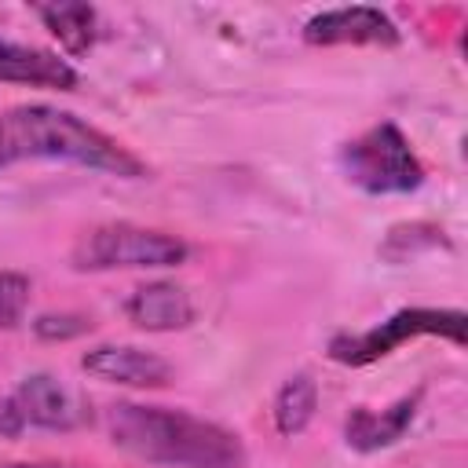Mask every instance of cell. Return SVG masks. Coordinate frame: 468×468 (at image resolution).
Wrapping results in <instances>:
<instances>
[{
  "label": "cell",
  "instance_id": "8992f818",
  "mask_svg": "<svg viewBox=\"0 0 468 468\" xmlns=\"http://www.w3.org/2000/svg\"><path fill=\"white\" fill-rule=\"evenodd\" d=\"M303 40L311 48H395L402 40V29L391 22L388 11L355 4L311 15L303 22Z\"/></svg>",
  "mask_w": 468,
  "mask_h": 468
},
{
  "label": "cell",
  "instance_id": "3957f363",
  "mask_svg": "<svg viewBox=\"0 0 468 468\" xmlns=\"http://www.w3.org/2000/svg\"><path fill=\"white\" fill-rule=\"evenodd\" d=\"M190 245L179 234L139 223H99L84 230L69 252L77 271H161L186 263Z\"/></svg>",
  "mask_w": 468,
  "mask_h": 468
},
{
  "label": "cell",
  "instance_id": "ac0fdd59",
  "mask_svg": "<svg viewBox=\"0 0 468 468\" xmlns=\"http://www.w3.org/2000/svg\"><path fill=\"white\" fill-rule=\"evenodd\" d=\"M0 468H84V464H62V461H7Z\"/></svg>",
  "mask_w": 468,
  "mask_h": 468
},
{
  "label": "cell",
  "instance_id": "e0dca14e",
  "mask_svg": "<svg viewBox=\"0 0 468 468\" xmlns=\"http://www.w3.org/2000/svg\"><path fill=\"white\" fill-rule=\"evenodd\" d=\"M26 431V420L22 413L15 410L11 395H0V439H18Z\"/></svg>",
  "mask_w": 468,
  "mask_h": 468
},
{
  "label": "cell",
  "instance_id": "7a4b0ae2",
  "mask_svg": "<svg viewBox=\"0 0 468 468\" xmlns=\"http://www.w3.org/2000/svg\"><path fill=\"white\" fill-rule=\"evenodd\" d=\"M18 161H62L117 179H146L150 172L124 143L48 102H26L0 113V168Z\"/></svg>",
  "mask_w": 468,
  "mask_h": 468
},
{
  "label": "cell",
  "instance_id": "52a82bcc",
  "mask_svg": "<svg viewBox=\"0 0 468 468\" xmlns=\"http://www.w3.org/2000/svg\"><path fill=\"white\" fill-rule=\"evenodd\" d=\"M15 410L22 413L26 428H48V431H73L88 420L84 402L51 373H29L11 391Z\"/></svg>",
  "mask_w": 468,
  "mask_h": 468
},
{
  "label": "cell",
  "instance_id": "5b68a950",
  "mask_svg": "<svg viewBox=\"0 0 468 468\" xmlns=\"http://www.w3.org/2000/svg\"><path fill=\"white\" fill-rule=\"evenodd\" d=\"M464 311L457 307H402L391 318H384L373 329L362 333H336L325 347V355L340 366H373L384 355H391L395 347H402L406 340L417 336H442L453 347L464 344Z\"/></svg>",
  "mask_w": 468,
  "mask_h": 468
},
{
  "label": "cell",
  "instance_id": "5bb4252c",
  "mask_svg": "<svg viewBox=\"0 0 468 468\" xmlns=\"http://www.w3.org/2000/svg\"><path fill=\"white\" fill-rule=\"evenodd\" d=\"M435 245H446L442 227H435V223H399V227L388 230V238L380 245V256L391 260V263H402V260L417 256L420 249H435Z\"/></svg>",
  "mask_w": 468,
  "mask_h": 468
},
{
  "label": "cell",
  "instance_id": "4fadbf2b",
  "mask_svg": "<svg viewBox=\"0 0 468 468\" xmlns=\"http://www.w3.org/2000/svg\"><path fill=\"white\" fill-rule=\"evenodd\" d=\"M314 410H318V384H314V377L311 373H292L278 388V395L271 402V420H274L278 435L292 439V435L307 431V424L314 420Z\"/></svg>",
  "mask_w": 468,
  "mask_h": 468
},
{
  "label": "cell",
  "instance_id": "9a60e30c",
  "mask_svg": "<svg viewBox=\"0 0 468 468\" xmlns=\"http://www.w3.org/2000/svg\"><path fill=\"white\" fill-rule=\"evenodd\" d=\"M33 282L18 271H0V329H15L26 318Z\"/></svg>",
  "mask_w": 468,
  "mask_h": 468
},
{
  "label": "cell",
  "instance_id": "277c9868",
  "mask_svg": "<svg viewBox=\"0 0 468 468\" xmlns=\"http://www.w3.org/2000/svg\"><path fill=\"white\" fill-rule=\"evenodd\" d=\"M344 176L366 194H410L424 183V165L399 124L380 121L340 146Z\"/></svg>",
  "mask_w": 468,
  "mask_h": 468
},
{
  "label": "cell",
  "instance_id": "2e32d148",
  "mask_svg": "<svg viewBox=\"0 0 468 468\" xmlns=\"http://www.w3.org/2000/svg\"><path fill=\"white\" fill-rule=\"evenodd\" d=\"M33 333L37 340H48V344H66V340H77L84 333H91V318L88 314H77V311H48V314H37L33 318Z\"/></svg>",
  "mask_w": 468,
  "mask_h": 468
},
{
  "label": "cell",
  "instance_id": "ba28073f",
  "mask_svg": "<svg viewBox=\"0 0 468 468\" xmlns=\"http://www.w3.org/2000/svg\"><path fill=\"white\" fill-rule=\"evenodd\" d=\"M80 369L102 384L121 388H165L172 380V366L161 355L132 344H95L80 355Z\"/></svg>",
  "mask_w": 468,
  "mask_h": 468
},
{
  "label": "cell",
  "instance_id": "9c48e42d",
  "mask_svg": "<svg viewBox=\"0 0 468 468\" xmlns=\"http://www.w3.org/2000/svg\"><path fill=\"white\" fill-rule=\"evenodd\" d=\"M420 399H424V388L402 395V399L391 402L388 410L355 406V410L344 417V442H347L351 450H358V453H377V450L395 446V442L410 431V424H413V417H417V410H420Z\"/></svg>",
  "mask_w": 468,
  "mask_h": 468
},
{
  "label": "cell",
  "instance_id": "8fae6325",
  "mask_svg": "<svg viewBox=\"0 0 468 468\" xmlns=\"http://www.w3.org/2000/svg\"><path fill=\"white\" fill-rule=\"evenodd\" d=\"M0 80L51 88V91H77V84H80L77 69L62 55H55L48 48L15 44V40H0Z\"/></svg>",
  "mask_w": 468,
  "mask_h": 468
},
{
  "label": "cell",
  "instance_id": "6da1fadb",
  "mask_svg": "<svg viewBox=\"0 0 468 468\" xmlns=\"http://www.w3.org/2000/svg\"><path fill=\"white\" fill-rule=\"evenodd\" d=\"M110 442L161 468H245L249 450L238 431L172 406L113 402L106 410Z\"/></svg>",
  "mask_w": 468,
  "mask_h": 468
},
{
  "label": "cell",
  "instance_id": "30bf717a",
  "mask_svg": "<svg viewBox=\"0 0 468 468\" xmlns=\"http://www.w3.org/2000/svg\"><path fill=\"white\" fill-rule=\"evenodd\" d=\"M124 314L143 333H179L190 329L197 318V307L190 292L176 282H146L124 300Z\"/></svg>",
  "mask_w": 468,
  "mask_h": 468
},
{
  "label": "cell",
  "instance_id": "7c38bea8",
  "mask_svg": "<svg viewBox=\"0 0 468 468\" xmlns=\"http://www.w3.org/2000/svg\"><path fill=\"white\" fill-rule=\"evenodd\" d=\"M33 11L69 58H80L95 48V37H99L95 7H88V4H33Z\"/></svg>",
  "mask_w": 468,
  "mask_h": 468
}]
</instances>
